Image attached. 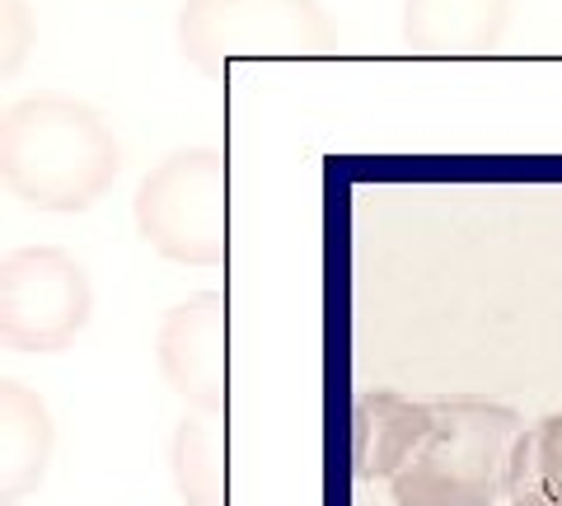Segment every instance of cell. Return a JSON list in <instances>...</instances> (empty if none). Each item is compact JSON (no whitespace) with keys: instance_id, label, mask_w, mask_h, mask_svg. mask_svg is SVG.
<instances>
[{"instance_id":"8","label":"cell","mask_w":562,"mask_h":506,"mask_svg":"<svg viewBox=\"0 0 562 506\" xmlns=\"http://www.w3.org/2000/svg\"><path fill=\"white\" fill-rule=\"evenodd\" d=\"M516 0H403V43L422 57H483L512 29Z\"/></svg>"},{"instance_id":"5","label":"cell","mask_w":562,"mask_h":506,"mask_svg":"<svg viewBox=\"0 0 562 506\" xmlns=\"http://www.w3.org/2000/svg\"><path fill=\"white\" fill-rule=\"evenodd\" d=\"M90 314V272L61 244H24L0 263V338L14 352H66Z\"/></svg>"},{"instance_id":"2","label":"cell","mask_w":562,"mask_h":506,"mask_svg":"<svg viewBox=\"0 0 562 506\" xmlns=\"http://www.w3.org/2000/svg\"><path fill=\"white\" fill-rule=\"evenodd\" d=\"M436 423L417 456L390 479L394 506H497L512 502L525 423L479 394L431 398Z\"/></svg>"},{"instance_id":"3","label":"cell","mask_w":562,"mask_h":506,"mask_svg":"<svg viewBox=\"0 0 562 506\" xmlns=\"http://www.w3.org/2000/svg\"><path fill=\"white\" fill-rule=\"evenodd\" d=\"M136 235L169 263L216 268L231 258V160L216 146L173 150L136 183Z\"/></svg>"},{"instance_id":"9","label":"cell","mask_w":562,"mask_h":506,"mask_svg":"<svg viewBox=\"0 0 562 506\" xmlns=\"http://www.w3.org/2000/svg\"><path fill=\"white\" fill-rule=\"evenodd\" d=\"M52 413L24 380H0V506H20L47 479L52 464Z\"/></svg>"},{"instance_id":"7","label":"cell","mask_w":562,"mask_h":506,"mask_svg":"<svg viewBox=\"0 0 562 506\" xmlns=\"http://www.w3.org/2000/svg\"><path fill=\"white\" fill-rule=\"evenodd\" d=\"M436 423L431 398H408L394 390H371L351 408V474L361 483L371 479H394L403 464L417 456Z\"/></svg>"},{"instance_id":"1","label":"cell","mask_w":562,"mask_h":506,"mask_svg":"<svg viewBox=\"0 0 562 506\" xmlns=\"http://www.w3.org/2000/svg\"><path fill=\"white\" fill-rule=\"evenodd\" d=\"M122 173V142L94 103L38 90L0 117V179L29 212L80 216Z\"/></svg>"},{"instance_id":"4","label":"cell","mask_w":562,"mask_h":506,"mask_svg":"<svg viewBox=\"0 0 562 506\" xmlns=\"http://www.w3.org/2000/svg\"><path fill=\"white\" fill-rule=\"evenodd\" d=\"M173 38L192 71L221 80L235 61L328 57L338 24L319 0H183Z\"/></svg>"},{"instance_id":"6","label":"cell","mask_w":562,"mask_h":506,"mask_svg":"<svg viewBox=\"0 0 562 506\" xmlns=\"http://www.w3.org/2000/svg\"><path fill=\"white\" fill-rule=\"evenodd\" d=\"M155 357L169 390L188 408H231V301L221 291H198L173 305L155 334Z\"/></svg>"},{"instance_id":"10","label":"cell","mask_w":562,"mask_h":506,"mask_svg":"<svg viewBox=\"0 0 562 506\" xmlns=\"http://www.w3.org/2000/svg\"><path fill=\"white\" fill-rule=\"evenodd\" d=\"M169 474L188 506H231L225 479V413L188 408L169 441Z\"/></svg>"},{"instance_id":"12","label":"cell","mask_w":562,"mask_h":506,"mask_svg":"<svg viewBox=\"0 0 562 506\" xmlns=\"http://www.w3.org/2000/svg\"><path fill=\"white\" fill-rule=\"evenodd\" d=\"M38 43V20H33L29 0H0V76H14Z\"/></svg>"},{"instance_id":"11","label":"cell","mask_w":562,"mask_h":506,"mask_svg":"<svg viewBox=\"0 0 562 506\" xmlns=\"http://www.w3.org/2000/svg\"><path fill=\"white\" fill-rule=\"evenodd\" d=\"M512 506H562V413H549L525 431Z\"/></svg>"}]
</instances>
